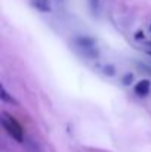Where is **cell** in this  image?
Masks as SVG:
<instances>
[{
    "instance_id": "7",
    "label": "cell",
    "mask_w": 151,
    "mask_h": 152,
    "mask_svg": "<svg viewBox=\"0 0 151 152\" xmlns=\"http://www.w3.org/2000/svg\"><path fill=\"white\" fill-rule=\"evenodd\" d=\"M135 39H136V40H139V39H144V33H142V31L136 33V34H135Z\"/></svg>"
},
{
    "instance_id": "2",
    "label": "cell",
    "mask_w": 151,
    "mask_h": 152,
    "mask_svg": "<svg viewBox=\"0 0 151 152\" xmlns=\"http://www.w3.org/2000/svg\"><path fill=\"white\" fill-rule=\"evenodd\" d=\"M150 90H151V83H150V80H147V78L141 80V81L136 83V86H135V92H136V95H139V96L148 95Z\"/></svg>"
},
{
    "instance_id": "1",
    "label": "cell",
    "mask_w": 151,
    "mask_h": 152,
    "mask_svg": "<svg viewBox=\"0 0 151 152\" xmlns=\"http://www.w3.org/2000/svg\"><path fill=\"white\" fill-rule=\"evenodd\" d=\"M1 124H3V127H4V130L16 140V142H22L24 139V134H22V130H21V127L18 126V123L15 121V120H12V118H9L7 115H6V112L3 114V117H1Z\"/></svg>"
},
{
    "instance_id": "10",
    "label": "cell",
    "mask_w": 151,
    "mask_h": 152,
    "mask_svg": "<svg viewBox=\"0 0 151 152\" xmlns=\"http://www.w3.org/2000/svg\"><path fill=\"white\" fill-rule=\"evenodd\" d=\"M150 55H151V52H150Z\"/></svg>"
},
{
    "instance_id": "3",
    "label": "cell",
    "mask_w": 151,
    "mask_h": 152,
    "mask_svg": "<svg viewBox=\"0 0 151 152\" xmlns=\"http://www.w3.org/2000/svg\"><path fill=\"white\" fill-rule=\"evenodd\" d=\"M30 4L39 12H50L49 0H30Z\"/></svg>"
},
{
    "instance_id": "6",
    "label": "cell",
    "mask_w": 151,
    "mask_h": 152,
    "mask_svg": "<svg viewBox=\"0 0 151 152\" xmlns=\"http://www.w3.org/2000/svg\"><path fill=\"white\" fill-rule=\"evenodd\" d=\"M89 3H91L92 10H96V9H98V6H99V0H89Z\"/></svg>"
},
{
    "instance_id": "8",
    "label": "cell",
    "mask_w": 151,
    "mask_h": 152,
    "mask_svg": "<svg viewBox=\"0 0 151 152\" xmlns=\"http://www.w3.org/2000/svg\"><path fill=\"white\" fill-rule=\"evenodd\" d=\"M148 46H150V48H151V42H148Z\"/></svg>"
},
{
    "instance_id": "5",
    "label": "cell",
    "mask_w": 151,
    "mask_h": 152,
    "mask_svg": "<svg viewBox=\"0 0 151 152\" xmlns=\"http://www.w3.org/2000/svg\"><path fill=\"white\" fill-rule=\"evenodd\" d=\"M132 81H133V75H132V74H127V75H124L123 84H126V86H127V84H130Z\"/></svg>"
},
{
    "instance_id": "9",
    "label": "cell",
    "mask_w": 151,
    "mask_h": 152,
    "mask_svg": "<svg viewBox=\"0 0 151 152\" xmlns=\"http://www.w3.org/2000/svg\"><path fill=\"white\" fill-rule=\"evenodd\" d=\"M150 30H151V27H150Z\"/></svg>"
},
{
    "instance_id": "4",
    "label": "cell",
    "mask_w": 151,
    "mask_h": 152,
    "mask_svg": "<svg viewBox=\"0 0 151 152\" xmlns=\"http://www.w3.org/2000/svg\"><path fill=\"white\" fill-rule=\"evenodd\" d=\"M0 92H1V99H3V102H7V103H13V105H16V103H18V102L15 101V99H13L12 96H9V95H7V92H6V89H4L3 86H1V90H0Z\"/></svg>"
}]
</instances>
